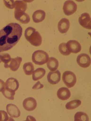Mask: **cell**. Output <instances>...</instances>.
<instances>
[{"label":"cell","instance_id":"obj_13","mask_svg":"<svg viewBox=\"0 0 91 121\" xmlns=\"http://www.w3.org/2000/svg\"><path fill=\"white\" fill-rule=\"evenodd\" d=\"M6 110L9 115L12 117H18L20 116L21 112L17 106L13 104H10L6 106Z\"/></svg>","mask_w":91,"mask_h":121},{"label":"cell","instance_id":"obj_29","mask_svg":"<svg viewBox=\"0 0 91 121\" xmlns=\"http://www.w3.org/2000/svg\"><path fill=\"white\" fill-rule=\"evenodd\" d=\"M43 87H44V85L41 84L39 81H38L37 83H36L34 85L33 87H32V89H35V90H38V89H42L43 88Z\"/></svg>","mask_w":91,"mask_h":121},{"label":"cell","instance_id":"obj_11","mask_svg":"<svg viewBox=\"0 0 91 121\" xmlns=\"http://www.w3.org/2000/svg\"><path fill=\"white\" fill-rule=\"evenodd\" d=\"M61 73L57 70L55 72H50L47 75V80L52 85L58 84L60 81Z\"/></svg>","mask_w":91,"mask_h":121},{"label":"cell","instance_id":"obj_20","mask_svg":"<svg viewBox=\"0 0 91 121\" xmlns=\"http://www.w3.org/2000/svg\"><path fill=\"white\" fill-rule=\"evenodd\" d=\"M46 74L45 69L43 68H37L33 73L32 78L33 81H36L41 79Z\"/></svg>","mask_w":91,"mask_h":121},{"label":"cell","instance_id":"obj_26","mask_svg":"<svg viewBox=\"0 0 91 121\" xmlns=\"http://www.w3.org/2000/svg\"><path fill=\"white\" fill-rule=\"evenodd\" d=\"M2 92L3 95L6 99H8L10 100H14L15 92L10 91H9L6 89L5 88H4L3 90L2 91Z\"/></svg>","mask_w":91,"mask_h":121},{"label":"cell","instance_id":"obj_9","mask_svg":"<svg viewBox=\"0 0 91 121\" xmlns=\"http://www.w3.org/2000/svg\"><path fill=\"white\" fill-rule=\"evenodd\" d=\"M19 83L17 79L13 78H8L5 84L6 89L10 91L15 92L18 89Z\"/></svg>","mask_w":91,"mask_h":121},{"label":"cell","instance_id":"obj_10","mask_svg":"<svg viewBox=\"0 0 91 121\" xmlns=\"http://www.w3.org/2000/svg\"><path fill=\"white\" fill-rule=\"evenodd\" d=\"M23 107L28 111H32L35 110L37 106L36 100L33 97H29L25 99L23 103Z\"/></svg>","mask_w":91,"mask_h":121},{"label":"cell","instance_id":"obj_7","mask_svg":"<svg viewBox=\"0 0 91 121\" xmlns=\"http://www.w3.org/2000/svg\"><path fill=\"white\" fill-rule=\"evenodd\" d=\"M66 48L69 52L74 54L79 53L81 50V45L77 41L70 40L66 44Z\"/></svg>","mask_w":91,"mask_h":121},{"label":"cell","instance_id":"obj_6","mask_svg":"<svg viewBox=\"0 0 91 121\" xmlns=\"http://www.w3.org/2000/svg\"><path fill=\"white\" fill-rule=\"evenodd\" d=\"M76 61L78 65L83 68H87L91 64V58L88 55L85 53L80 54L78 55Z\"/></svg>","mask_w":91,"mask_h":121},{"label":"cell","instance_id":"obj_2","mask_svg":"<svg viewBox=\"0 0 91 121\" xmlns=\"http://www.w3.org/2000/svg\"><path fill=\"white\" fill-rule=\"evenodd\" d=\"M25 37L26 39L33 46L38 47L42 43V37L39 33L32 27H29L25 31Z\"/></svg>","mask_w":91,"mask_h":121},{"label":"cell","instance_id":"obj_12","mask_svg":"<svg viewBox=\"0 0 91 121\" xmlns=\"http://www.w3.org/2000/svg\"><path fill=\"white\" fill-rule=\"evenodd\" d=\"M14 16L16 20L23 24H27L30 21L29 16L24 12H14Z\"/></svg>","mask_w":91,"mask_h":121},{"label":"cell","instance_id":"obj_21","mask_svg":"<svg viewBox=\"0 0 91 121\" xmlns=\"http://www.w3.org/2000/svg\"><path fill=\"white\" fill-rule=\"evenodd\" d=\"M11 56L8 53H0V60L4 63L5 68H8V65L11 60Z\"/></svg>","mask_w":91,"mask_h":121},{"label":"cell","instance_id":"obj_23","mask_svg":"<svg viewBox=\"0 0 91 121\" xmlns=\"http://www.w3.org/2000/svg\"><path fill=\"white\" fill-rule=\"evenodd\" d=\"M81 104V101L79 100H72L67 103L65 107L67 110H73L80 106Z\"/></svg>","mask_w":91,"mask_h":121},{"label":"cell","instance_id":"obj_14","mask_svg":"<svg viewBox=\"0 0 91 121\" xmlns=\"http://www.w3.org/2000/svg\"><path fill=\"white\" fill-rule=\"evenodd\" d=\"M70 22L68 19L63 18L59 21L58 24V29L62 34H65L69 30Z\"/></svg>","mask_w":91,"mask_h":121},{"label":"cell","instance_id":"obj_22","mask_svg":"<svg viewBox=\"0 0 91 121\" xmlns=\"http://www.w3.org/2000/svg\"><path fill=\"white\" fill-rule=\"evenodd\" d=\"M23 70L27 75H32L34 70V67L33 63L31 62L25 63L23 65Z\"/></svg>","mask_w":91,"mask_h":121},{"label":"cell","instance_id":"obj_27","mask_svg":"<svg viewBox=\"0 0 91 121\" xmlns=\"http://www.w3.org/2000/svg\"><path fill=\"white\" fill-rule=\"evenodd\" d=\"M8 116L6 112L0 110V121H8Z\"/></svg>","mask_w":91,"mask_h":121},{"label":"cell","instance_id":"obj_4","mask_svg":"<svg viewBox=\"0 0 91 121\" xmlns=\"http://www.w3.org/2000/svg\"><path fill=\"white\" fill-rule=\"evenodd\" d=\"M62 79L64 83L68 88L72 87L76 83V76L73 72L70 71L64 72L62 75Z\"/></svg>","mask_w":91,"mask_h":121},{"label":"cell","instance_id":"obj_8","mask_svg":"<svg viewBox=\"0 0 91 121\" xmlns=\"http://www.w3.org/2000/svg\"><path fill=\"white\" fill-rule=\"evenodd\" d=\"M79 22L80 24L83 27L87 29L91 30V17L87 13L82 14L79 18Z\"/></svg>","mask_w":91,"mask_h":121},{"label":"cell","instance_id":"obj_30","mask_svg":"<svg viewBox=\"0 0 91 121\" xmlns=\"http://www.w3.org/2000/svg\"><path fill=\"white\" fill-rule=\"evenodd\" d=\"M5 87V83L2 79H0V92L2 91Z\"/></svg>","mask_w":91,"mask_h":121},{"label":"cell","instance_id":"obj_24","mask_svg":"<svg viewBox=\"0 0 91 121\" xmlns=\"http://www.w3.org/2000/svg\"><path fill=\"white\" fill-rule=\"evenodd\" d=\"M88 116L83 112H78L74 116V121H89Z\"/></svg>","mask_w":91,"mask_h":121},{"label":"cell","instance_id":"obj_17","mask_svg":"<svg viewBox=\"0 0 91 121\" xmlns=\"http://www.w3.org/2000/svg\"><path fill=\"white\" fill-rule=\"evenodd\" d=\"M22 60V58L20 57H17L15 58L11 59L10 64H9L8 68H10L11 70L14 72L17 70Z\"/></svg>","mask_w":91,"mask_h":121},{"label":"cell","instance_id":"obj_3","mask_svg":"<svg viewBox=\"0 0 91 121\" xmlns=\"http://www.w3.org/2000/svg\"><path fill=\"white\" fill-rule=\"evenodd\" d=\"M49 58V55L45 51L37 50L33 54L32 59L35 64L42 65L48 62Z\"/></svg>","mask_w":91,"mask_h":121},{"label":"cell","instance_id":"obj_28","mask_svg":"<svg viewBox=\"0 0 91 121\" xmlns=\"http://www.w3.org/2000/svg\"><path fill=\"white\" fill-rule=\"evenodd\" d=\"M4 3L5 6L10 9H13L14 8V0H4Z\"/></svg>","mask_w":91,"mask_h":121},{"label":"cell","instance_id":"obj_15","mask_svg":"<svg viewBox=\"0 0 91 121\" xmlns=\"http://www.w3.org/2000/svg\"><path fill=\"white\" fill-rule=\"evenodd\" d=\"M57 95L58 98L61 100H66L70 97L71 93L69 89L63 87L59 89Z\"/></svg>","mask_w":91,"mask_h":121},{"label":"cell","instance_id":"obj_1","mask_svg":"<svg viewBox=\"0 0 91 121\" xmlns=\"http://www.w3.org/2000/svg\"><path fill=\"white\" fill-rule=\"evenodd\" d=\"M23 29L19 24L12 23L0 30V52L14 47L22 35Z\"/></svg>","mask_w":91,"mask_h":121},{"label":"cell","instance_id":"obj_5","mask_svg":"<svg viewBox=\"0 0 91 121\" xmlns=\"http://www.w3.org/2000/svg\"><path fill=\"white\" fill-rule=\"evenodd\" d=\"M77 9V4L72 0H67L64 3L63 10L66 16L72 15L76 12Z\"/></svg>","mask_w":91,"mask_h":121},{"label":"cell","instance_id":"obj_18","mask_svg":"<svg viewBox=\"0 0 91 121\" xmlns=\"http://www.w3.org/2000/svg\"><path fill=\"white\" fill-rule=\"evenodd\" d=\"M48 68L52 72L56 70L59 66V62L58 60L54 58L50 57L48 60L47 63Z\"/></svg>","mask_w":91,"mask_h":121},{"label":"cell","instance_id":"obj_16","mask_svg":"<svg viewBox=\"0 0 91 121\" xmlns=\"http://www.w3.org/2000/svg\"><path fill=\"white\" fill-rule=\"evenodd\" d=\"M46 13L42 10H36L33 13L32 18L34 22L36 23L41 22L45 18Z\"/></svg>","mask_w":91,"mask_h":121},{"label":"cell","instance_id":"obj_19","mask_svg":"<svg viewBox=\"0 0 91 121\" xmlns=\"http://www.w3.org/2000/svg\"><path fill=\"white\" fill-rule=\"evenodd\" d=\"M15 11L25 12L27 8V3L24 1L16 0L14 3Z\"/></svg>","mask_w":91,"mask_h":121},{"label":"cell","instance_id":"obj_25","mask_svg":"<svg viewBox=\"0 0 91 121\" xmlns=\"http://www.w3.org/2000/svg\"><path fill=\"white\" fill-rule=\"evenodd\" d=\"M59 50L61 54L64 56H68L70 54L66 48V43H62L59 45Z\"/></svg>","mask_w":91,"mask_h":121}]
</instances>
